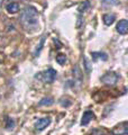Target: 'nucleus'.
Listing matches in <instances>:
<instances>
[{"mask_svg": "<svg viewBox=\"0 0 128 135\" xmlns=\"http://www.w3.org/2000/svg\"><path fill=\"white\" fill-rule=\"evenodd\" d=\"M20 24L27 32H33L40 25V12L35 7L28 6L20 14Z\"/></svg>", "mask_w": 128, "mask_h": 135, "instance_id": "nucleus-1", "label": "nucleus"}, {"mask_svg": "<svg viewBox=\"0 0 128 135\" xmlns=\"http://www.w3.org/2000/svg\"><path fill=\"white\" fill-rule=\"evenodd\" d=\"M118 79H119L118 73L114 72V71H109V72H107L102 75L101 81H102V83L107 84V86H112V84L117 83Z\"/></svg>", "mask_w": 128, "mask_h": 135, "instance_id": "nucleus-2", "label": "nucleus"}, {"mask_svg": "<svg viewBox=\"0 0 128 135\" xmlns=\"http://www.w3.org/2000/svg\"><path fill=\"white\" fill-rule=\"evenodd\" d=\"M56 74H57L56 71H55L53 68H50V69L44 71V72H42L40 75L45 82H53L54 80L56 79Z\"/></svg>", "mask_w": 128, "mask_h": 135, "instance_id": "nucleus-3", "label": "nucleus"}, {"mask_svg": "<svg viewBox=\"0 0 128 135\" xmlns=\"http://www.w3.org/2000/svg\"><path fill=\"white\" fill-rule=\"evenodd\" d=\"M20 9V6H19V2L16 1V0H11L6 5V10L8 14H16L18 12Z\"/></svg>", "mask_w": 128, "mask_h": 135, "instance_id": "nucleus-4", "label": "nucleus"}, {"mask_svg": "<svg viewBox=\"0 0 128 135\" xmlns=\"http://www.w3.org/2000/svg\"><path fill=\"white\" fill-rule=\"evenodd\" d=\"M51 123V118L50 117H43V118H40L36 123H35V128L36 131H43L45 127H47Z\"/></svg>", "mask_w": 128, "mask_h": 135, "instance_id": "nucleus-5", "label": "nucleus"}, {"mask_svg": "<svg viewBox=\"0 0 128 135\" xmlns=\"http://www.w3.org/2000/svg\"><path fill=\"white\" fill-rule=\"evenodd\" d=\"M116 29L119 34H121V35H126L127 34V31H128V23L126 19H121L119 20L117 23V26H116Z\"/></svg>", "mask_w": 128, "mask_h": 135, "instance_id": "nucleus-6", "label": "nucleus"}, {"mask_svg": "<svg viewBox=\"0 0 128 135\" xmlns=\"http://www.w3.org/2000/svg\"><path fill=\"white\" fill-rule=\"evenodd\" d=\"M93 118H95V114H93V112H91V110L84 112L82 118H81V125H82V126L88 125L93 119Z\"/></svg>", "mask_w": 128, "mask_h": 135, "instance_id": "nucleus-7", "label": "nucleus"}, {"mask_svg": "<svg viewBox=\"0 0 128 135\" xmlns=\"http://www.w3.org/2000/svg\"><path fill=\"white\" fill-rule=\"evenodd\" d=\"M102 19H104V23L107 26H110V25H112L115 23L116 16H115V14H105L104 17H102Z\"/></svg>", "mask_w": 128, "mask_h": 135, "instance_id": "nucleus-8", "label": "nucleus"}, {"mask_svg": "<svg viewBox=\"0 0 128 135\" xmlns=\"http://www.w3.org/2000/svg\"><path fill=\"white\" fill-rule=\"evenodd\" d=\"M54 103V100L52 97H45V98H43L41 101H40V106H50V105H52Z\"/></svg>", "mask_w": 128, "mask_h": 135, "instance_id": "nucleus-9", "label": "nucleus"}, {"mask_svg": "<svg viewBox=\"0 0 128 135\" xmlns=\"http://www.w3.org/2000/svg\"><path fill=\"white\" fill-rule=\"evenodd\" d=\"M56 62L58 63V64L63 65L64 63L66 62V56H65V54H62V53L57 54V55H56Z\"/></svg>", "mask_w": 128, "mask_h": 135, "instance_id": "nucleus-10", "label": "nucleus"}, {"mask_svg": "<svg viewBox=\"0 0 128 135\" xmlns=\"http://www.w3.org/2000/svg\"><path fill=\"white\" fill-rule=\"evenodd\" d=\"M105 6H114L117 3V0H101Z\"/></svg>", "mask_w": 128, "mask_h": 135, "instance_id": "nucleus-11", "label": "nucleus"}, {"mask_svg": "<svg viewBox=\"0 0 128 135\" xmlns=\"http://www.w3.org/2000/svg\"><path fill=\"white\" fill-rule=\"evenodd\" d=\"M90 7V2L89 1H84L83 3H81V6H80V11H84L85 9H88V8Z\"/></svg>", "mask_w": 128, "mask_h": 135, "instance_id": "nucleus-12", "label": "nucleus"}, {"mask_svg": "<svg viewBox=\"0 0 128 135\" xmlns=\"http://www.w3.org/2000/svg\"><path fill=\"white\" fill-rule=\"evenodd\" d=\"M96 135H108L106 132H102V131H99V132H97Z\"/></svg>", "mask_w": 128, "mask_h": 135, "instance_id": "nucleus-13", "label": "nucleus"}, {"mask_svg": "<svg viewBox=\"0 0 128 135\" xmlns=\"http://www.w3.org/2000/svg\"><path fill=\"white\" fill-rule=\"evenodd\" d=\"M6 1H8V0H0V8H1V6H2Z\"/></svg>", "mask_w": 128, "mask_h": 135, "instance_id": "nucleus-14", "label": "nucleus"}, {"mask_svg": "<svg viewBox=\"0 0 128 135\" xmlns=\"http://www.w3.org/2000/svg\"><path fill=\"white\" fill-rule=\"evenodd\" d=\"M0 55H1V54H0Z\"/></svg>", "mask_w": 128, "mask_h": 135, "instance_id": "nucleus-15", "label": "nucleus"}]
</instances>
